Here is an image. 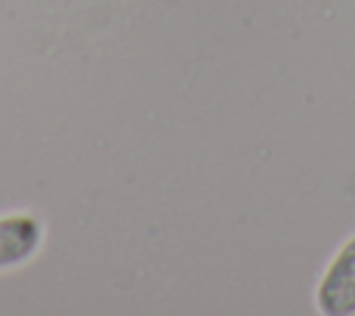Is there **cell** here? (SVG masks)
Segmentation results:
<instances>
[{"mask_svg": "<svg viewBox=\"0 0 355 316\" xmlns=\"http://www.w3.org/2000/svg\"><path fill=\"white\" fill-rule=\"evenodd\" d=\"M44 244V225L28 211H11L0 216V272L25 266Z\"/></svg>", "mask_w": 355, "mask_h": 316, "instance_id": "2", "label": "cell"}, {"mask_svg": "<svg viewBox=\"0 0 355 316\" xmlns=\"http://www.w3.org/2000/svg\"><path fill=\"white\" fill-rule=\"evenodd\" d=\"M313 302L324 316H355V233L322 269Z\"/></svg>", "mask_w": 355, "mask_h": 316, "instance_id": "1", "label": "cell"}]
</instances>
